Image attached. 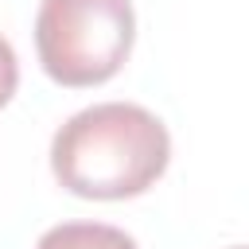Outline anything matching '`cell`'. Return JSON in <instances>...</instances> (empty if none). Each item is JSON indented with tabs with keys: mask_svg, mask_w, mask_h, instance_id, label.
Here are the masks:
<instances>
[{
	"mask_svg": "<svg viewBox=\"0 0 249 249\" xmlns=\"http://www.w3.org/2000/svg\"><path fill=\"white\" fill-rule=\"evenodd\" d=\"M167 160L163 121L132 101L89 105L51 140V171L78 198H132L163 175Z\"/></svg>",
	"mask_w": 249,
	"mask_h": 249,
	"instance_id": "6da1fadb",
	"label": "cell"
},
{
	"mask_svg": "<svg viewBox=\"0 0 249 249\" xmlns=\"http://www.w3.org/2000/svg\"><path fill=\"white\" fill-rule=\"evenodd\" d=\"M136 19L128 0H43L35 51L58 86L109 82L132 51Z\"/></svg>",
	"mask_w": 249,
	"mask_h": 249,
	"instance_id": "7a4b0ae2",
	"label": "cell"
},
{
	"mask_svg": "<svg viewBox=\"0 0 249 249\" xmlns=\"http://www.w3.org/2000/svg\"><path fill=\"white\" fill-rule=\"evenodd\" d=\"M35 249H140L124 230L105 226V222H62L51 226Z\"/></svg>",
	"mask_w": 249,
	"mask_h": 249,
	"instance_id": "3957f363",
	"label": "cell"
},
{
	"mask_svg": "<svg viewBox=\"0 0 249 249\" xmlns=\"http://www.w3.org/2000/svg\"><path fill=\"white\" fill-rule=\"evenodd\" d=\"M16 82H19V62H16L12 43L0 35V109H4V105H8V97L16 93Z\"/></svg>",
	"mask_w": 249,
	"mask_h": 249,
	"instance_id": "277c9868",
	"label": "cell"
},
{
	"mask_svg": "<svg viewBox=\"0 0 249 249\" xmlns=\"http://www.w3.org/2000/svg\"><path fill=\"white\" fill-rule=\"evenodd\" d=\"M233 249H241V245H233Z\"/></svg>",
	"mask_w": 249,
	"mask_h": 249,
	"instance_id": "5b68a950",
	"label": "cell"
}]
</instances>
